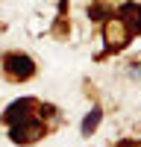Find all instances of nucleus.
<instances>
[{
    "mask_svg": "<svg viewBox=\"0 0 141 147\" xmlns=\"http://www.w3.org/2000/svg\"><path fill=\"white\" fill-rule=\"evenodd\" d=\"M41 136H44L41 121H32V118H27V121H18V124H12V129H9V138H12V141H18V144L38 141Z\"/></svg>",
    "mask_w": 141,
    "mask_h": 147,
    "instance_id": "f257e3e1",
    "label": "nucleus"
},
{
    "mask_svg": "<svg viewBox=\"0 0 141 147\" xmlns=\"http://www.w3.org/2000/svg\"><path fill=\"white\" fill-rule=\"evenodd\" d=\"M6 74L12 80H30L35 74V62L23 53H9L6 56Z\"/></svg>",
    "mask_w": 141,
    "mask_h": 147,
    "instance_id": "f03ea898",
    "label": "nucleus"
},
{
    "mask_svg": "<svg viewBox=\"0 0 141 147\" xmlns=\"http://www.w3.org/2000/svg\"><path fill=\"white\" fill-rule=\"evenodd\" d=\"M32 112H35V100H30V97H21V100H15V103L6 106L3 118H6V124L12 127V124H18V121L32 118Z\"/></svg>",
    "mask_w": 141,
    "mask_h": 147,
    "instance_id": "7ed1b4c3",
    "label": "nucleus"
},
{
    "mask_svg": "<svg viewBox=\"0 0 141 147\" xmlns=\"http://www.w3.org/2000/svg\"><path fill=\"white\" fill-rule=\"evenodd\" d=\"M117 18H121L124 27L129 24V30H126L129 35L141 30V6H138V3H126V6H121V9H117Z\"/></svg>",
    "mask_w": 141,
    "mask_h": 147,
    "instance_id": "20e7f679",
    "label": "nucleus"
},
{
    "mask_svg": "<svg viewBox=\"0 0 141 147\" xmlns=\"http://www.w3.org/2000/svg\"><path fill=\"white\" fill-rule=\"evenodd\" d=\"M100 121H103V112H100V109H91V112H88V118L82 121V136H91V132L97 129V124H100Z\"/></svg>",
    "mask_w": 141,
    "mask_h": 147,
    "instance_id": "39448f33",
    "label": "nucleus"
}]
</instances>
